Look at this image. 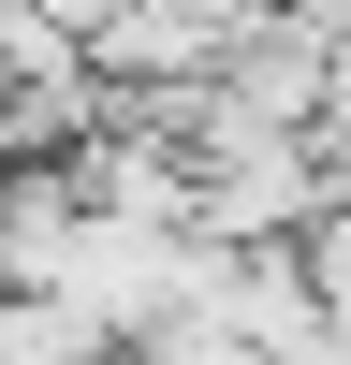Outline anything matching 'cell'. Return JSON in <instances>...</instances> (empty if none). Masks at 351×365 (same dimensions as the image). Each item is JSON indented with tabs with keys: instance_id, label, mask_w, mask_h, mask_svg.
I'll use <instances>...</instances> for the list:
<instances>
[{
	"instance_id": "2",
	"label": "cell",
	"mask_w": 351,
	"mask_h": 365,
	"mask_svg": "<svg viewBox=\"0 0 351 365\" xmlns=\"http://www.w3.org/2000/svg\"><path fill=\"white\" fill-rule=\"evenodd\" d=\"M307 15H322V29H351V0H307Z\"/></svg>"
},
{
	"instance_id": "1",
	"label": "cell",
	"mask_w": 351,
	"mask_h": 365,
	"mask_svg": "<svg viewBox=\"0 0 351 365\" xmlns=\"http://www.w3.org/2000/svg\"><path fill=\"white\" fill-rule=\"evenodd\" d=\"M29 15H58V29H73V44H88V29L117 15V0H29Z\"/></svg>"
}]
</instances>
